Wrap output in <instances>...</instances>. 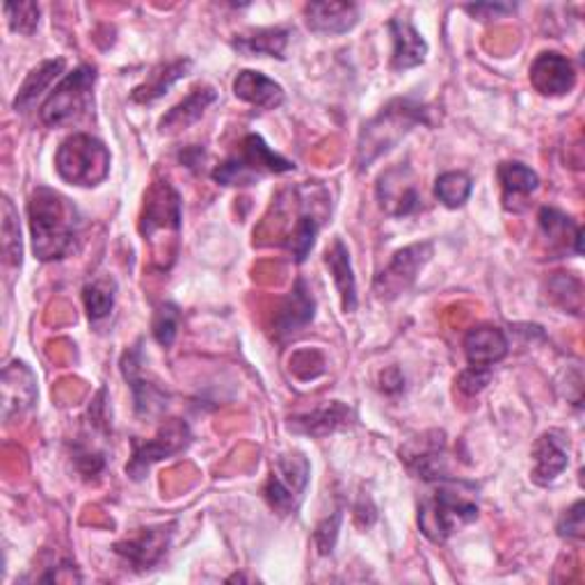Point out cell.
Returning <instances> with one entry per match:
<instances>
[{"mask_svg":"<svg viewBox=\"0 0 585 585\" xmlns=\"http://www.w3.org/2000/svg\"><path fill=\"white\" fill-rule=\"evenodd\" d=\"M28 218L39 261H58L71 252L80 218L67 197L51 188H37L28 204Z\"/></svg>","mask_w":585,"mask_h":585,"instance_id":"1","label":"cell"},{"mask_svg":"<svg viewBox=\"0 0 585 585\" xmlns=\"http://www.w3.org/2000/svg\"><path fill=\"white\" fill-rule=\"evenodd\" d=\"M428 123V108L412 99H396L387 103L378 117H373L359 133L357 145V165L359 170L368 167L391 151L414 127Z\"/></svg>","mask_w":585,"mask_h":585,"instance_id":"2","label":"cell"},{"mask_svg":"<svg viewBox=\"0 0 585 585\" xmlns=\"http://www.w3.org/2000/svg\"><path fill=\"white\" fill-rule=\"evenodd\" d=\"M296 170V162L272 151L261 136H247L240 149L214 170V181L222 186H252L266 175Z\"/></svg>","mask_w":585,"mask_h":585,"instance_id":"3","label":"cell"},{"mask_svg":"<svg viewBox=\"0 0 585 585\" xmlns=\"http://www.w3.org/2000/svg\"><path fill=\"white\" fill-rule=\"evenodd\" d=\"M95 82L97 69L90 65H80L71 73H67L56 90L47 97L44 106L39 110L41 121L47 127H67L86 117L95 106Z\"/></svg>","mask_w":585,"mask_h":585,"instance_id":"4","label":"cell"},{"mask_svg":"<svg viewBox=\"0 0 585 585\" xmlns=\"http://www.w3.org/2000/svg\"><path fill=\"white\" fill-rule=\"evenodd\" d=\"M56 170L62 181L71 186L92 188L106 181L110 172V153L101 140L86 133H73L56 153Z\"/></svg>","mask_w":585,"mask_h":585,"instance_id":"5","label":"cell"},{"mask_svg":"<svg viewBox=\"0 0 585 585\" xmlns=\"http://www.w3.org/2000/svg\"><path fill=\"white\" fill-rule=\"evenodd\" d=\"M478 519V504L465 494L455 489L439 487L430 498H426L419 508V528L422 533L435 542H444L455 535L459 528H465Z\"/></svg>","mask_w":585,"mask_h":585,"instance_id":"6","label":"cell"},{"mask_svg":"<svg viewBox=\"0 0 585 585\" xmlns=\"http://www.w3.org/2000/svg\"><path fill=\"white\" fill-rule=\"evenodd\" d=\"M309 474L311 469H309L305 455L300 453L279 455L272 465L270 478L264 487L268 506L281 517L296 513L305 498Z\"/></svg>","mask_w":585,"mask_h":585,"instance_id":"7","label":"cell"},{"mask_svg":"<svg viewBox=\"0 0 585 585\" xmlns=\"http://www.w3.org/2000/svg\"><path fill=\"white\" fill-rule=\"evenodd\" d=\"M433 257V242H414L409 247L398 249L389 266L375 277L373 292L380 300H396L400 292L412 288V284L419 277V272L426 268V264Z\"/></svg>","mask_w":585,"mask_h":585,"instance_id":"8","label":"cell"},{"mask_svg":"<svg viewBox=\"0 0 585 585\" xmlns=\"http://www.w3.org/2000/svg\"><path fill=\"white\" fill-rule=\"evenodd\" d=\"M375 195H378L383 211L391 218L414 216L416 211H422L424 206V197L419 184H416L412 167L403 162L389 167V170L380 177Z\"/></svg>","mask_w":585,"mask_h":585,"instance_id":"9","label":"cell"},{"mask_svg":"<svg viewBox=\"0 0 585 585\" xmlns=\"http://www.w3.org/2000/svg\"><path fill=\"white\" fill-rule=\"evenodd\" d=\"M177 524H167V526H151V528H140L133 537L117 542L115 554L121 556L129 565L136 569L145 572L151 569L153 565L160 563L165 556L167 547H170L172 535H175Z\"/></svg>","mask_w":585,"mask_h":585,"instance_id":"10","label":"cell"},{"mask_svg":"<svg viewBox=\"0 0 585 585\" xmlns=\"http://www.w3.org/2000/svg\"><path fill=\"white\" fill-rule=\"evenodd\" d=\"M190 442L186 424H172L170 428H165L156 439L149 442H133V457L127 465V474L133 480H142L153 463H160L162 457H170L179 450H184Z\"/></svg>","mask_w":585,"mask_h":585,"instance_id":"11","label":"cell"},{"mask_svg":"<svg viewBox=\"0 0 585 585\" xmlns=\"http://www.w3.org/2000/svg\"><path fill=\"white\" fill-rule=\"evenodd\" d=\"M316 314V303L307 281L300 277L292 284V290L281 300L277 314H275V339L286 341L303 331Z\"/></svg>","mask_w":585,"mask_h":585,"instance_id":"12","label":"cell"},{"mask_svg":"<svg viewBox=\"0 0 585 585\" xmlns=\"http://www.w3.org/2000/svg\"><path fill=\"white\" fill-rule=\"evenodd\" d=\"M569 465V442L565 433L549 430L539 435L533 446V483L547 487L552 485Z\"/></svg>","mask_w":585,"mask_h":585,"instance_id":"13","label":"cell"},{"mask_svg":"<svg viewBox=\"0 0 585 585\" xmlns=\"http://www.w3.org/2000/svg\"><path fill=\"white\" fill-rule=\"evenodd\" d=\"M531 82L539 95L563 97L576 86V69L561 53H539L531 65Z\"/></svg>","mask_w":585,"mask_h":585,"instance_id":"14","label":"cell"},{"mask_svg":"<svg viewBox=\"0 0 585 585\" xmlns=\"http://www.w3.org/2000/svg\"><path fill=\"white\" fill-rule=\"evenodd\" d=\"M167 227L179 234V229H181V199H179V192L170 184H158L151 188V192L147 197L140 231L147 240L153 236L156 229H167Z\"/></svg>","mask_w":585,"mask_h":585,"instance_id":"15","label":"cell"},{"mask_svg":"<svg viewBox=\"0 0 585 585\" xmlns=\"http://www.w3.org/2000/svg\"><path fill=\"white\" fill-rule=\"evenodd\" d=\"M403 457L407 467L424 480H448L446 469V450H444V433H428L424 439L412 442Z\"/></svg>","mask_w":585,"mask_h":585,"instance_id":"16","label":"cell"},{"mask_svg":"<svg viewBox=\"0 0 585 585\" xmlns=\"http://www.w3.org/2000/svg\"><path fill=\"white\" fill-rule=\"evenodd\" d=\"M355 424V412L334 400L325 407H318L314 412L307 414H298V416H290L288 428L298 435H309V437H327L331 433H337L341 428H348Z\"/></svg>","mask_w":585,"mask_h":585,"instance_id":"17","label":"cell"},{"mask_svg":"<svg viewBox=\"0 0 585 585\" xmlns=\"http://www.w3.org/2000/svg\"><path fill=\"white\" fill-rule=\"evenodd\" d=\"M496 177H498L500 190H504V208L506 211H513V214L526 211L528 197L539 186V177L531 170V167H526L524 162H517V160L500 162L496 167Z\"/></svg>","mask_w":585,"mask_h":585,"instance_id":"18","label":"cell"},{"mask_svg":"<svg viewBox=\"0 0 585 585\" xmlns=\"http://www.w3.org/2000/svg\"><path fill=\"white\" fill-rule=\"evenodd\" d=\"M389 32L394 39V53H391V69L405 71L414 69L426 62L428 44L422 37V32L412 26V21L405 14H398L389 21Z\"/></svg>","mask_w":585,"mask_h":585,"instance_id":"19","label":"cell"},{"mask_svg":"<svg viewBox=\"0 0 585 585\" xmlns=\"http://www.w3.org/2000/svg\"><path fill=\"white\" fill-rule=\"evenodd\" d=\"M510 350L508 337L504 329L494 325H478L467 331L465 337V355L469 366H485L492 368L500 359H506Z\"/></svg>","mask_w":585,"mask_h":585,"instance_id":"20","label":"cell"},{"mask_svg":"<svg viewBox=\"0 0 585 585\" xmlns=\"http://www.w3.org/2000/svg\"><path fill=\"white\" fill-rule=\"evenodd\" d=\"M309 30L320 34H344L359 21V10L353 3H337V0H316L305 8Z\"/></svg>","mask_w":585,"mask_h":585,"instance_id":"21","label":"cell"},{"mask_svg":"<svg viewBox=\"0 0 585 585\" xmlns=\"http://www.w3.org/2000/svg\"><path fill=\"white\" fill-rule=\"evenodd\" d=\"M234 95L236 99L261 110H275L284 103V88L279 82H275L261 71H249V69L236 76Z\"/></svg>","mask_w":585,"mask_h":585,"instance_id":"22","label":"cell"},{"mask_svg":"<svg viewBox=\"0 0 585 585\" xmlns=\"http://www.w3.org/2000/svg\"><path fill=\"white\" fill-rule=\"evenodd\" d=\"M537 222H539L542 236H545L552 242V247L567 249V252L572 249L574 255L583 252V231H581V227L569 216L558 211V208H554V206L542 208L539 216H537Z\"/></svg>","mask_w":585,"mask_h":585,"instance_id":"23","label":"cell"},{"mask_svg":"<svg viewBox=\"0 0 585 585\" xmlns=\"http://www.w3.org/2000/svg\"><path fill=\"white\" fill-rule=\"evenodd\" d=\"M325 266L329 268L334 284L341 296V307L346 314H353L357 309V281L353 275V264H350V252L341 238L331 242V247L325 252Z\"/></svg>","mask_w":585,"mask_h":585,"instance_id":"24","label":"cell"},{"mask_svg":"<svg viewBox=\"0 0 585 585\" xmlns=\"http://www.w3.org/2000/svg\"><path fill=\"white\" fill-rule=\"evenodd\" d=\"M121 373L123 378H127L131 391H133V403H136V412L138 414H153L158 409H162L167 403V396L156 387L149 385L142 373H140V350H131L121 357Z\"/></svg>","mask_w":585,"mask_h":585,"instance_id":"25","label":"cell"},{"mask_svg":"<svg viewBox=\"0 0 585 585\" xmlns=\"http://www.w3.org/2000/svg\"><path fill=\"white\" fill-rule=\"evenodd\" d=\"M216 101H218V92L214 88H208V86L195 88L179 106H175L170 112L160 119V131L162 133H175V131H184V129L192 127L195 121L201 119L206 108Z\"/></svg>","mask_w":585,"mask_h":585,"instance_id":"26","label":"cell"},{"mask_svg":"<svg viewBox=\"0 0 585 585\" xmlns=\"http://www.w3.org/2000/svg\"><path fill=\"white\" fill-rule=\"evenodd\" d=\"M192 69V60H177V62H167L156 67L142 86H138L131 95V99L136 103H151L156 99H160L167 90H170L175 82H179L181 78L188 76V71Z\"/></svg>","mask_w":585,"mask_h":585,"instance_id":"27","label":"cell"},{"mask_svg":"<svg viewBox=\"0 0 585 585\" xmlns=\"http://www.w3.org/2000/svg\"><path fill=\"white\" fill-rule=\"evenodd\" d=\"M290 32L286 28H266L252 34H242L231 41V47L249 58H279L284 60V51L288 44Z\"/></svg>","mask_w":585,"mask_h":585,"instance_id":"28","label":"cell"},{"mask_svg":"<svg viewBox=\"0 0 585 585\" xmlns=\"http://www.w3.org/2000/svg\"><path fill=\"white\" fill-rule=\"evenodd\" d=\"M65 71V60L58 58V60H47V62H41L39 67H34L28 78L23 80V86L19 88V95L14 99V110L19 112H26L41 95H44L49 88H51V82Z\"/></svg>","mask_w":585,"mask_h":585,"instance_id":"29","label":"cell"},{"mask_svg":"<svg viewBox=\"0 0 585 585\" xmlns=\"http://www.w3.org/2000/svg\"><path fill=\"white\" fill-rule=\"evenodd\" d=\"M320 227H323V218L320 216L309 214V211H300L298 214V220H296V225H292V229L288 234V240H286V247L290 249L292 257H296L298 264L307 261L309 252L316 245Z\"/></svg>","mask_w":585,"mask_h":585,"instance_id":"30","label":"cell"},{"mask_svg":"<svg viewBox=\"0 0 585 585\" xmlns=\"http://www.w3.org/2000/svg\"><path fill=\"white\" fill-rule=\"evenodd\" d=\"M82 303H86V309L92 323L108 318L115 307V281L95 279L86 284V288H82Z\"/></svg>","mask_w":585,"mask_h":585,"instance_id":"31","label":"cell"},{"mask_svg":"<svg viewBox=\"0 0 585 585\" xmlns=\"http://www.w3.org/2000/svg\"><path fill=\"white\" fill-rule=\"evenodd\" d=\"M472 177L465 172H444L435 181V197L446 206V208H459L465 206L469 195H472Z\"/></svg>","mask_w":585,"mask_h":585,"instance_id":"32","label":"cell"},{"mask_svg":"<svg viewBox=\"0 0 585 585\" xmlns=\"http://www.w3.org/2000/svg\"><path fill=\"white\" fill-rule=\"evenodd\" d=\"M3 255L8 264L21 268V255H23L21 229L10 197H3Z\"/></svg>","mask_w":585,"mask_h":585,"instance_id":"33","label":"cell"},{"mask_svg":"<svg viewBox=\"0 0 585 585\" xmlns=\"http://www.w3.org/2000/svg\"><path fill=\"white\" fill-rule=\"evenodd\" d=\"M153 337L162 348H170L177 339L179 329V309L175 305H162L153 316Z\"/></svg>","mask_w":585,"mask_h":585,"instance_id":"34","label":"cell"},{"mask_svg":"<svg viewBox=\"0 0 585 585\" xmlns=\"http://www.w3.org/2000/svg\"><path fill=\"white\" fill-rule=\"evenodd\" d=\"M8 23L14 32L34 34L39 26V6L37 3H8L3 6Z\"/></svg>","mask_w":585,"mask_h":585,"instance_id":"35","label":"cell"},{"mask_svg":"<svg viewBox=\"0 0 585 585\" xmlns=\"http://www.w3.org/2000/svg\"><path fill=\"white\" fill-rule=\"evenodd\" d=\"M549 290H552V298L554 303H558L563 309L581 316V309L569 300V292L572 296H583V288H581V281L572 275H563L558 272L552 281H549Z\"/></svg>","mask_w":585,"mask_h":585,"instance_id":"36","label":"cell"},{"mask_svg":"<svg viewBox=\"0 0 585 585\" xmlns=\"http://www.w3.org/2000/svg\"><path fill=\"white\" fill-rule=\"evenodd\" d=\"M489 383H492V368L485 366H469L467 370L457 375V389L467 396L480 394Z\"/></svg>","mask_w":585,"mask_h":585,"instance_id":"37","label":"cell"},{"mask_svg":"<svg viewBox=\"0 0 585 585\" xmlns=\"http://www.w3.org/2000/svg\"><path fill=\"white\" fill-rule=\"evenodd\" d=\"M339 526H341V513L337 510L331 517L323 519L316 531H314V542H316V547L323 556L331 554L334 545H337V535H339Z\"/></svg>","mask_w":585,"mask_h":585,"instance_id":"38","label":"cell"},{"mask_svg":"<svg viewBox=\"0 0 585 585\" xmlns=\"http://www.w3.org/2000/svg\"><path fill=\"white\" fill-rule=\"evenodd\" d=\"M583 500H576V504L563 515L558 522V535L572 542H581L585 535V513H583Z\"/></svg>","mask_w":585,"mask_h":585,"instance_id":"39","label":"cell"},{"mask_svg":"<svg viewBox=\"0 0 585 585\" xmlns=\"http://www.w3.org/2000/svg\"><path fill=\"white\" fill-rule=\"evenodd\" d=\"M73 463H76V469L90 478V476H99L106 467V457L103 453L99 450H92V448H86V446H76L73 450Z\"/></svg>","mask_w":585,"mask_h":585,"instance_id":"40","label":"cell"},{"mask_svg":"<svg viewBox=\"0 0 585 585\" xmlns=\"http://www.w3.org/2000/svg\"><path fill=\"white\" fill-rule=\"evenodd\" d=\"M465 10H467L472 17L480 19V21H489V19L500 17V14H510V12H515V6H504V3H496V6H492V3H480V6H465Z\"/></svg>","mask_w":585,"mask_h":585,"instance_id":"41","label":"cell"}]
</instances>
